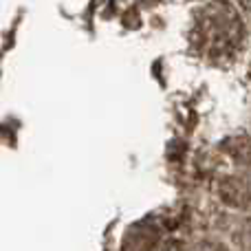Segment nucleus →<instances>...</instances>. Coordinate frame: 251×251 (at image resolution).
Returning <instances> with one entry per match:
<instances>
[{
  "mask_svg": "<svg viewBox=\"0 0 251 251\" xmlns=\"http://www.w3.org/2000/svg\"><path fill=\"white\" fill-rule=\"evenodd\" d=\"M231 238L240 251H251V221H240L238 227L231 231Z\"/></svg>",
  "mask_w": 251,
  "mask_h": 251,
  "instance_id": "nucleus-3",
  "label": "nucleus"
},
{
  "mask_svg": "<svg viewBox=\"0 0 251 251\" xmlns=\"http://www.w3.org/2000/svg\"><path fill=\"white\" fill-rule=\"evenodd\" d=\"M190 251H227V249L223 247V245H216V243H199Z\"/></svg>",
  "mask_w": 251,
  "mask_h": 251,
  "instance_id": "nucleus-4",
  "label": "nucleus"
},
{
  "mask_svg": "<svg viewBox=\"0 0 251 251\" xmlns=\"http://www.w3.org/2000/svg\"><path fill=\"white\" fill-rule=\"evenodd\" d=\"M194 44L209 60H225L240 49L245 38L243 20L227 2H212L196 16Z\"/></svg>",
  "mask_w": 251,
  "mask_h": 251,
  "instance_id": "nucleus-1",
  "label": "nucleus"
},
{
  "mask_svg": "<svg viewBox=\"0 0 251 251\" xmlns=\"http://www.w3.org/2000/svg\"><path fill=\"white\" fill-rule=\"evenodd\" d=\"M238 2H240V9L247 13V18L251 20V0H238Z\"/></svg>",
  "mask_w": 251,
  "mask_h": 251,
  "instance_id": "nucleus-5",
  "label": "nucleus"
},
{
  "mask_svg": "<svg viewBox=\"0 0 251 251\" xmlns=\"http://www.w3.org/2000/svg\"><path fill=\"white\" fill-rule=\"evenodd\" d=\"M221 196L231 207H247L251 201V183L240 176H229L221 183Z\"/></svg>",
  "mask_w": 251,
  "mask_h": 251,
  "instance_id": "nucleus-2",
  "label": "nucleus"
}]
</instances>
